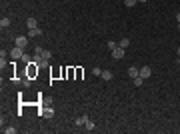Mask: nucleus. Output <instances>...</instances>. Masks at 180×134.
<instances>
[{
	"label": "nucleus",
	"mask_w": 180,
	"mask_h": 134,
	"mask_svg": "<svg viewBox=\"0 0 180 134\" xmlns=\"http://www.w3.org/2000/svg\"><path fill=\"white\" fill-rule=\"evenodd\" d=\"M128 76H130V78L140 76V68H138V66H130V68H128Z\"/></svg>",
	"instance_id": "423d86ee"
},
{
	"label": "nucleus",
	"mask_w": 180,
	"mask_h": 134,
	"mask_svg": "<svg viewBox=\"0 0 180 134\" xmlns=\"http://www.w3.org/2000/svg\"><path fill=\"white\" fill-rule=\"evenodd\" d=\"M178 58H180V46H178Z\"/></svg>",
	"instance_id": "4be33fe9"
},
{
	"label": "nucleus",
	"mask_w": 180,
	"mask_h": 134,
	"mask_svg": "<svg viewBox=\"0 0 180 134\" xmlns=\"http://www.w3.org/2000/svg\"><path fill=\"white\" fill-rule=\"evenodd\" d=\"M110 52H112V58H114V60H122V58H124V54H126V50H124V48H120V46H116V48H114V50H110Z\"/></svg>",
	"instance_id": "f03ea898"
},
{
	"label": "nucleus",
	"mask_w": 180,
	"mask_h": 134,
	"mask_svg": "<svg viewBox=\"0 0 180 134\" xmlns=\"http://www.w3.org/2000/svg\"><path fill=\"white\" fill-rule=\"evenodd\" d=\"M108 48L114 50V48H116V42H114V40H108Z\"/></svg>",
	"instance_id": "6ab92c4d"
},
{
	"label": "nucleus",
	"mask_w": 180,
	"mask_h": 134,
	"mask_svg": "<svg viewBox=\"0 0 180 134\" xmlns=\"http://www.w3.org/2000/svg\"><path fill=\"white\" fill-rule=\"evenodd\" d=\"M176 22H180V12H178V14H176Z\"/></svg>",
	"instance_id": "412c9836"
},
{
	"label": "nucleus",
	"mask_w": 180,
	"mask_h": 134,
	"mask_svg": "<svg viewBox=\"0 0 180 134\" xmlns=\"http://www.w3.org/2000/svg\"><path fill=\"white\" fill-rule=\"evenodd\" d=\"M40 114H42V116H46V118H52V116H54V108H44Z\"/></svg>",
	"instance_id": "9d476101"
},
{
	"label": "nucleus",
	"mask_w": 180,
	"mask_h": 134,
	"mask_svg": "<svg viewBox=\"0 0 180 134\" xmlns=\"http://www.w3.org/2000/svg\"><path fill=\"white\" fill-rule=\"evenodd\" d=\"M124 4H126L128 8H132V6H136V4H138V0H124Z\"/></svg>",
	"instance_id": "dca6fc26"
},
{
	"label": "nucleus",
	"mask_w": 180,
	"mask_h": 134,
	"mask_svg": "<svg viewBox=\"0 0 180 134\" xmlns=\"http://www.w3.org/2000/svg\"><path fill=\"white\" fill-rule=\"evenodd\" d=\"M28 40H30L28 36H16L14 44H16V46H20V48H26V46H28Z\"/></svg>",
	"instance_id": "7ed1b4c3"
},
{
	"label": "nucleus",
	"mask_w": 180,
	"mask_h": 134,
	"mask_svg": "<svg viewBox=\"0 0 180 134\" xmlns=\"http://www.w3.org/2000/svg\"><path fill=\"white\" fill-rule=\"evenodd\" d=\"M118 46H120V48H124V50H126V48H128V46H130V40H128V38H122V40H120V42H118Z\"/></svg>",
	"instance_id": "f8f14e48"
},
{
	"label": "nucleus",
	"mask_w": 180,
	"mask_h": 134,
	"mask_svg": "<svg viewBox=\"0 0 180 134\" xmlns=\"http://www.w3.org/2000/svg\"><path fill=\"white\" fill-rule=\"evenodd\" d=\"M8 26H10V18H8V16H4V18L0 20V28L4 30V28H8Z\"/></svg>",
	"instance_id": "9b49d317"
},
{
	"label": "nucleus",
	"mask_w": 180,
	"mask_h": 134,
	"mask_svg": "<svg viewBox=\"0 0 180 134\" xmlns=\"http://www.w3.org/2000/svg\"><path fill=\"white\" fill-rule=\"evenodd\" d=\"M92 74H94V76H102V70H100V68H92Z\"/></svg>",
	"instance_id": "f3484780"
},
{
	"label": "nucleus",
	"mask_w": 180,
	"mask_h": 134,
	"mask_svg": "<svg viewBox=\"0 0 180 134\" xmlns=\"http://www.w3.org/2000/svg\"><path fill=\"white\" fill-rule=\"evenodd\" d=\"M2 132H6V134H16V128H14V126H6V128H2Z\"/></svg>",
	"instance_id": "2eb2a0df"
},
{
	"label": "nucleus",
	"mask_w": 180,
	"mask_h": 134,
	"mask_svg": "<svg viewBox=\"0 0 180 134\" xmlns=\"http://www.w3.org/2000/svg\"><path fill=\"white\" fill-rule=\"evenodd\" d=\"M140 76H142L144 80H146V78H150V76H152V70H150V66H142V68H140Z\"/></svg>",
	"instance_id": "39448f33"
},
{
	"label": "nucleus",
	"mask_w": 180,
	"mask_h": 134,
	"mask_svg": "<svg viewBox=\"0 0 180 134\" xmlns=\"http://www.w3.org/2000/svg\"><path fill=\"white\" fill-rule=\"evenodd\" d=\"M22 62H32V58H30V56L24 52V56H22Z\"/></svg>",
	"instance_id": "a211bd4d"
},
{
	"label": "nucleus",
	"mask_w": 180,
	"mask_h": 134,
	"mask_svg": "<svg viewBox=\"0 0 180 134\" xmlns=\"http://www.w3.org/2000/svg\"><path fill=\"white\" fill-rule=\"evenodd\" d=\"M112 76H114V74H112L110 70H102V76H100V78H102L104 82H108V80H112Z\"/></svg>",
	"instance_id": "6e6552de"
},
{
	"label": "nucleus",
	"mask_w": 180,
	"mask_h": 134,
	"mask_svg": "<svg viewBox=\"0 0 180 134\" xmlns=\"http://www.w3.org/2000/svg\"><path fill=\"white\" fill-rule=\"evenodd\" d=\"M38 36H42V30H40V28H32V30H28V38H38Z\"/></svg>",
	"instance_id": "0eeeda50"
},
{
	"label": "nucleus",
	"mask_w": 180,
	"mask_h": 134,
	"mask_svg": "<svg viewBox=\"0 0 180 134\" xmlns=\"http://www.w3.org/2000/svg\"><path fill=\"white\" fill-rule=\"evenodd\" d=\"M34 52H36V54H42V52H44V48H42V46H36V48H34Z\"/></svg>",
	"instance_id": "aec40b11"
},
{
	"label": "nucleus",
	"mask_w": 180,
	"mask_h": 134,
	"mask_svg": "<svg viewBox=\"0 0 180 134\" xmlns=\"http://www.w3.org/2000/svg\"><path fill=\"white\" fill-rule=\"evenodd\" d=\"M86 122H88V116H86V114H84V116H80V118H76V120H74V124H76V126H84V124H86Z\"/></svg>",
	"instance_id": "1a4fd4ad"
},
{
	"label": "nucleus",
	"mask_w": 180,
	"mask_h": 134,
	"mask_svg": "<svg viewBox=\"0 0 180 134\" xmlns=\"http://www.w3.org/2000/svg\"><path fill=\"white\" fill-rule=\"evenodd\" d=\"M94 128H96V126H94V122H92V120H88V122L84 124V130H88V132H92Z\"/></svg>",
	"instance_id": "ddd939ff"
},
{
	"label": "nucleus",
	"mask_w": 180,
	"mask_h": 134,
	"mask_svg": "<svg viewBox=\"0 0 180 134\" xmlns=\"http://www.w3.org/2000/svg\"><path fill=\"white\" fill-rule=\"evenodd\" d=\"M138 2H148V0H138Z\"/></svg>",
	"instance_id": "5701e85b"
},
{
	"label": "nucleus",
	"mask_w": 180,
	"mask_h": 134,
	"mask_svg": "<svg viewBox=\"0 0 180 134\" xmlns=\"http://www.w3.org/2000/svg\"><path fill=\"white\" fill-rule=\"evenodd\" d=\"M22 56H24V48H20V46H14V48L10 50V58H14V60H22Z\"/></svg>",
	"instance_id": "f257e3e1"
},
{
	"label": "nucleus",
	"mask_w": 180,
	"mask_h": 134,
	"mask_svg": "<svg viewBox=\"0 0 180 134\" xmlns=\"http://www.w3.org/2000/svg\"><path fill=\"white\" fill-rule=\"evenodd\" d=\"M132 82H134V86H142L144 78H142V76H136V78H132Z\"/></svg>",
	"instance_id": "4468645a"
},
{
	"label": "nucleus",
	"mask_w": 180,
	"mask_h": 134,
	"mask_svg": "<svg viewBox=\"0 0 180 134\" xmlns=\"http://www.w3.org/2000/svg\"><path fill=\"white\" fill-rule=\"evenodd\" d=\"M26 26H28V30H32V28H38V20H36L34 16H30V18H26Z\"/></svg>",
	"instance_id": "20e7f679"
}]
</instances>
